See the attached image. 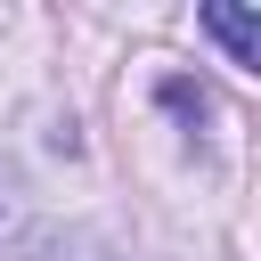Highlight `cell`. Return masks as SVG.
Returning <instances> with one entry per match:
<instances>
[{"instance_id": "6da1fadb", "label": "cell", "mask_w": 261, "mask_h": 261, "mask_svg": "<svg viewBox=\"0 0 261 261\" xmlns=\"http://www.w3.org/2000/svg\"><path fill=\"white\" fill-rule=\"evenodd\" d=\"M204 33H212V41H228V57H237V65H261V24H253L245 8H204Z\"/></svg>"}]
</instances>
